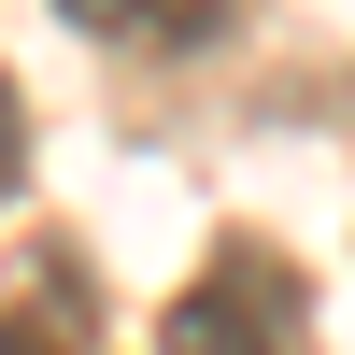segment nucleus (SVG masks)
Instances as JSON below:
<instances>
[{"label": "nucleus", "mask_w": 355, "mask_h": 355, "mask_svg": "<svg viewBox=\"0 0 355 355\" xmlns=\"http://www.w3.org/2000/svg\"><path fill=\"white\" fill-rule=\"evenodd\" d=\"M157 341H171V355H299V341H313V284L284 270L270 242H214L199 284L157 313Z\"/></svg>", "instance_id": "f257e3e1"}, {"label": "nucleus", "mask_w": 355, "mask_h": 355, "mask_svg": "<svg viewBox=\"0 0 355 355\" xmlns=\"http://www.w3.org/2000/svg\"><path fill=\"white\" fill-rule=\"evenodd\" d=\"M57 15L85 28V43H128V57H185L227 28V0H57Z\"/></svg>", "instance_id": "7ed1b4c3"}, {"label": "nucleus", "mask_w": 355, "mask_h": 355, "mask_svg": "<svg viewBox=\"0 0 355 355\" xmlns=\"http://www.w3.org/2000/svg\"><path fill=\"white\" fill-rule=\"evenodd\" d=\"M15 171H28V100H15V71H0V199H15Z\"/></svg>", "instance_id": "20e7f679"}, {"label": "nucleus", "mask_w": 355, "mask_h": 355, "mask_svg": "<svg viewBox=\"0 0 355 355\" xmlns=\"http://www.w3.org/2000/svg\"><path fill=\"white\" fill-rule=\"evenodd\" d=\"M100 341V270L71 242H28L0 270V355H85Z\"/></svg>", "instance_id": "f03ea898"}]
</instances>
